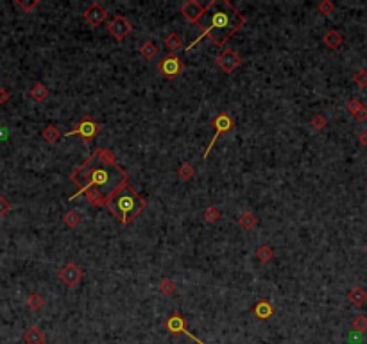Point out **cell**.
<instances>
[{"mask_svg": "<svg viewBox=\"0 0 367 344\" xmlns=\"http://www.w3.org/2000/svg\"><path fill=\"white\" fill-rule=\"evenodd\" d=\"M70 181L79 187L77 192L69 199V201H73L90 188H97L108 199L129 179H127V172L116 165L115 158L110 151L97 149L81 167L72 172Z\"/></svg>", "mask_w": 367, "mask_h": 344, "instance_id": "obj_1", "label": "cell"}, {"mask_svg": "<svg viewBox=\"0 0 367 344\" xmlns=\"http://www.w3.org/2000/svg\"><path fill=\"white\" fill-rule=\"evenodd\" d=\"M246 25V16L236 9L235 5L228 0H211L206 5L205 15L197 22V27L201 29L199 36L190 43L186 50H192L194 45L199 43L203 36H208L217 47H224L226 42L229 40L235 32H238Z\"/></svg>", "mask_w": 367, "mask_h": 344, "instance_id": "obj_2", "label": "cell"}, {"mask_svg": "<svg viewBox=\"0 0 367 344\" xmlns=\"http://www.w3.org/2000/svg\"><path fill=\"white\" fill-rule=\"evenodd\" d=\"M104 206L113 214V217L127 226L145 210L147 201L129 185V181H126L111 197L106 199Z\"/></svg>", "mask_w": 367, "mask_h": 344, "instance_id": "obj_3", "label": "cell"}, {"mask_svg": "<svg viewBox=\"0 0 367 344\" xmlns=\"http://www.w3.org/2000/svg\"><path fill=\"white\" fill-rule=\"evenodd\" d=\"M165 330H167L168 334H172V335H188L190 339L194 341V343L197 344H206L205 341H201L199 337H195L194 334H190V330H188V324H186V319L181 316L179 312H174L170 318L165 321Z\"/></svg>", "mask_w": 367, "mask_h": 344, "instance_id": "obj_4", "label": "cell"}, {"mask_svg": "<svg viewBox=\"0 0 367 344\" xmlns=\"http://www.w3.org/2000/svg\"><path fill=\"white\" fill-rule=\"evenodd\" d=\"M211 124H213V127H215V135H213V138H211V142H210V146H208V149H206L205 154H203V158H205V160L210 156V151L213 149L215 142L219 140V136L233 129V125H235V120L231 119V115H228L226 111H220V113L217 115L215 119H213V122H211Z\"/></svg>", "mask_w": 367, "mask_h": 344, "instance_id": "obj_5", "label": "cell"}, {"mask_svg": "<svg viewBox=\"0 0 367 344\" xmlns=\"http://www.w3.org/2000/svg\"><path fill=\"white\" fill-rule=\"evenodd\" d=\"M100 133V125L95 122L92 117H84L81 122H79L73 129H70L69 133H65V136H73V135H77L81 136L84 142H92L95 138V136L99 135Z\"/></svg>", "mask_w": 367, "mask_h": 344, "instance_id": "obj_6", "label": "cell"}, {"mask_svg": "<svg viewBox=\"0 0 367 344\" xmlns=\"http://www.w3.org/2000/svg\"><path fill=\"white\" fill-rule=\"evenodd\" d=\"M184 68V63L181 61V57L176 56V54H168L158 63V70L161 74L165 79H174L178 77L179 74L183 72Z\"/></svg>", "mask_w": 367, "mask_h": 344, "instance_id": "obj_7", "label": "cell"}, {"mask_svg": "<svg viewBox=\"0 0 367 344\" xmlns=\"http://www.w3.org/2000/svg\"><path fill=\"white\" fill-rule=\"evenodd\" d=\"M106 29H108V32H110V34L115 38V40L122 42V40H124L127 34H131L133 25H131V22L127 20L126 16L118 15V16H115V18H113L111 22H108Z\"/></svg>", "mask_w": 367, "mask_h": 344, "instance_id": "obj_8", "label": "cell"}, {"mask_svg": "<svg viewBox=\"0 0 367 344\" xmlns=\"http://www.w3.org/2000/svg\"><path fill=\"white\" fill-rule=\"evenodd\" d=\"M240 63H242V57L238 56V52L233 50V49H226V50H222V52L217 56V65H219L226 74H233L236 68L240 67Z\"/></svg>", "mask_w": 367, "mask_h": 344, "instance_id": "obj_9", "label": "cell"}, {"mask_svg": "<svg viewBox=\"0 0 367 344\" xmlns=\"http://www.w3.org/2000/svg\"><path fill=\"white\" fill-rule=\"evenodd\" d=\"M205 9H206V5L199 4L197 0H188V2H184V4L181 5V15H183L190 24H195V25H197V22L201 20V16L205 15Z\"/></svg>", "mask_w": 367, "mask_h": 344, "instance_id": "obj_10", "label": "cell"}, {"mask_svg": "<svg viewBox=\"0 0 367 344\" xmlns=\"http://www.w3.org/2000/svg\"><path fill=\"white\" fill-rule=\"evenodd\" d=\"M106 18H108V11L99 2H93L88 9L84 11V20L88 22L90 27H99Z\"/></svg>", "mask_w": 367, "mask_h": 344, "instance_id": "obj_11", "label": "cell"}, {"mask_svg": "<svg viewBox=\"0 0 367 344\" xmlns=\"http://www.w3.org/2000/svg\"><path fill=\"white\" fill-rule=\"evenodd\" d=\"M81 278H83V271H81L73 262L67 264V266L59 271V280L69 287H75L79 282H81Z\"/></svg>", "mask_w": 367, "mask_h": 344, "instance_id": "obj_12", "label": "cell"}, {"mask_svg": "<svg viewBox=\"0 0 367 344\" xmlns=\"http://www.w3.org/2000/svg\"><path fill=\"white\" fill-rule=\"evenodd\" d=\"M252 314H254L258 319L265 321V319H269L274 314L273 303H269L267 299H260V301L254 305V308H252Z\"/></svg>", "mask_w": 367, "mask_h": 344, "instance_id": "obj_13", "label": "cell"}, {"mask_svg": "<svg viewBox=\"0 0 367 344\" xmlns=\"http://www.w3.org/2000/svg\"><path fill=\"white\" fill-rule=\"evenodd\" d=\"M23 341L27 344H42L45 343V334H43V330L40 326H31L23 334Z\"/></svg>", "mask_w": 367, "mask_h": 344, "instance_id": "obj_14", "label": "cell"}, {"mask_svg": "<svg viewBox=\"0 0 367 344\" xmlns=\"http://www.w3.org/2000/svg\"><path fill=\"white\" fill-rule=\"evenodd\" d=\"M347 299H349L351 305H355V307H362L367 301V292L364 291L362 287H353L351 291L347 292Z\"/></svg>", "mask_w": 367, "mask_h": 344, "instance_id": "obj_15", "label": "cell"}, {"mask_svg": "<svg viewBox=\"0 0 367 344\" xmlns=\"http://www.w3.org/2000/svg\"><path fill=\"white\" fill-rule=\"evenodd\" d=\"M84 199H86L92 206H104L106 204V196L102 192H99L97 188L86 190V192H84Z\"/></svg>", "mask_w": 367, "mask_h": 344, "instance_id": "obj_16", "label": "cell"}, {"mask_svg": "<svg viewBox=\"0 0 367 344\" xmlns=\"http://www.w3.org/2000/svg\"><path fill=\"white\" fill-rule=\"evenodd\" d=\"M322 42H324V45L328 49H339L342 45V42H344V38H342V34L339 31H330L326 32L324 38H322Z\"/></svg>", "mask_w": 367, "mask_h": 344, "instance_id": "obj_17", "label": "cell"}, {"mask_svg": "<svg viewBox=\"0 0 367 344\" xmlns=\"http://www.w3.org/2000/svg\"><path fill=\"white\" fill-rule=\"evenodd\" d=\"M29 95H31V99L34 100V102H43V100H45V99L48 97V88L45 86V84L36 83V84H34V86L31 88Z\"/></svg>", "mask_w": 367, "mask_h": 344, "instance_id": "obj_18", "label": "cell"}, {"mask_svg": "<svg viewBox=\"0 0 367 344\" xmlns=\"http://www.w3.org/2000/svg\"><path fill=\"white\" fill-rule=\"evenodd\" d=\"M163 43H165V47H167L170 52H176V50H179V49L183 47V40H181V36L176 34V32H170L168 36H165Z\"/></svg>", "mask_w": 367, "mask_h": 344, "instance_id": "obj_19", "label": "cell"}, {"mask_svg": "<svg viewBox=\"0 0 367 344\" xmlns=\"http://www.w3.org/2000/svg\"><path fill=\"white\" fill-rule=\"evenodd\" d=\"M140 54H142V57H145V59H154V57L160 54V49H158V45L154 42H145L140 47Z\"/></svg>", "mask_w": 367, "mask_h": 344, "instance_id": "obj_20", "label": "cell"}, {"mask_svg": "<svg viewBox=\"0 0 367 344\" xmlns=\"http://www.w3.org/2000/svg\"><path fill=\"white\" fill-rule=\"evenodd\" d=\"M238 224H240L244 229H252L258 224L256 215L252 214V212H244V214L238 217Z\"/></svg>", "mask_w": 367, "mask_h": 344, "instance_id": "obj_21", "label": "cell"}, {"mask_svg": "<svg viewBox=\"0 0 367 344\" xmlns=\"http://www.w3.org/2000/svg\"><path fill=\"white\" fill-rule=\"evenodd\" d=\"M42 136H43V140L48 142V144H56L61 135H59V129L56 127V125H47V127L43 129Z\"/></svg>", "mask_w": 367, "mask_h": 344, "instance_id": "obj_22", "label": "cell"}, {"mask_svg": "<svg viewBox=\"0 0 367 344\" xmlns=\"http://www.w3.org/2000/svg\"><path fill=\"white\" fill-rule=\"evenodd\" d=\"M158 291L161 292V294H165V296H172L174 292H176V282H174V280H170V278H165V280H161V282H160V285H158Z\"/></svg>", "mask_w": 367, "mask_h": 344, "instance_id": "obj_23", "label": "cell"}, {"mask_svg": "<svg viewBox=\"0 0 367 344\" xmlns=\"http://www.w3.org/2000/svg\"><path fill=\"white\" fill-rule=\"evenodd\" d=\"M273 249H271V246H267V244H263V246H260L258 247V251H256V258L262 264H267V262H271V258H273Z\"/></svg>", "mask_w": 367, "mask_h": 344, "instance_id": "obj_24", "label": "cell"}, {"mask_svg": "<svg viewBox=\"0 0 367 344\" xmlns=\"http://www.w3.org/2000/svg\"><path fill=\"white\" fill-rule=\"evenodd\" d=\"M351 326H353V330H355V332H358V334H364V332H367V316H364V314H358L357 318L353 319Z\"/></svg>", "mask_w": 367, "mask_h": 344, "instance_id": "obj_25", "label": "cell"}, {"mask_svg": "<svg viewBox=\"0 0 367 344\" xmlns=\"http://www.w3.org/2000/svg\"><path fill=\"white\" fill-rule=\"evenodd\" d=\"M43 303L45 301H43V297L40 296L38 292H34V294H31V296L27 297V307L31 308V310H34V312L43 307Z\"/></svg>", "mask_w": 367, "mask_h": 344, "instance_id": "obj_26", "label": "cell"}, {"mask_svg": "<svg viewBox=\"0 0 367 344\" xmlns=\"http://www.w3.org/2000/svg\"><path fill=\"white\" fill-rule=\"evenodd\" d=\"M65 224L70 226V228H75V226H79V222H81V215H79V212H75V210H70V212H67L63 217Z\"/></svg>", "mask_w": 367, "mask_h": 344, "instance_id": "obj_27", "label": "cell"}, {"mask_svg": "<svg viewBox=\"0 0 367 344\" xmlns=\"http://www.w3.org/2000/svg\"><path fill=\"white\" fill-rule=\"evenodd\" d=\"M203 217H205L206 222L213 224V222H217V221L220 219V210L215 208V206H210V208H206L205 212H203Z\"/></svg>", "mask_w": 367, "mask_h": 344, "instance_id": "obj_28", "label": "cell"}, {"mask_svg": "<svg viewBox=\"0 0 367 344\" xmlns=\"http://www.w3.org/2000/svg\"><path fill=\"white\" fill-rule=\"evenodd\" d=\"M195 174V169L192 163H183L181 167H179V177L181 179H184V181H188V179H192Z\"/></svg>", "mask_w": 367, "mask_h": 344, "instance_id": "obj_29", "label": "cell"}, {"mask_svg": "<svg viewBox=\"0 0 367 344\" xmlns=\"http://www.w3.org/2000/svg\"><path fill=\"white\" fill-rule=\"evenodd\" d=\"M310 125H312L314 131H322L328 125V120H326L324 115H315L314 119H312V122H310Z\"/></svg>", "mask_w": 367, "mask_h": 344, "instance_id": "obj_30", "label": "cell"}, {"mask_svg": "<svg viewBox=\"0 0 367 344\" xmlns=\"http://www.w3.org/2000/svg\"><path fill=\"white\" fill-rule=\"evenodd\" d=\"M353 81H355L360 88H367V70H358V72L353 75Z\"/></svg>", "mask_w": 367, "mask_h": 344, "instance_id": "obj_31", "label": "cell"}, {"mask_svg": "<svg viewBox=\"0 0 367 344\" xmlns=\"http://www.w3.org/2000/svg\"><path fill=\"white\" fill-rule=\"evenodd\" d=\"M319 11L322 13V15H326V16H330L333 11H335V4L331 2V0H322L319 4Z\"/></svg>", "mask_w": 367, "mask_h": 344, "instance_id": "obj_32", "label": "cell"}, {"mask_svg": "<svg viewBox=\"0 0 367 344\" xmlns=\"http://www.w3.org/2000/svg\"><path fill=\"white\" fill-rule=\"evenodd\" d=\"M40 4L38 0H31V2H23V0H16V5L20 7V9H23V11H27V13H31L36 5Z\"/></svg>", "mask_w": 367, "mask_h": 344, "instance_id": "obj_33", "label": "cell"}, {"mask_svg": "<svg viewBox=\"0 0 367 344\" xmlns=\"http://www.w3.org/2000/svg\"><path fill=\"white\" fill-rule=\"evenodd\" d=\"M362 106H364V104H362V102H360L358 99H351V100H347L346 108H347V111H349V113L355 115L358 110H360V108H362Z\"/></svg>", "mask_w": 367, "mask_h": 344, "instance_id": "obj_34", "label": "cell"}, {"mask_svg": "<svg viewBox=\"0 0 367 344\" xmlns=\"http://www.w3.org/2000/svg\"><path fill=\"white\" fill-rule=\"evenodd\" d=\"M9 210H11V203L4 196H0V217H4L5 214H9Z\"/></svg>", "mask_w": 367, "mask_h": 344, "instance_id": "obj_35", "label": "cell"}, {"mask_svg": "<svg viewBox=\"0 0 367 344\" xmlns=\"http://www.w3.org/2000/svg\"><path fill=\"white\" fill-rule=\"evenodd\" d=\"M355 119H357L358 122H366L367 120V106H362V108L355 113Z\"/></svg>", "mask_w": 367, "mask_h": 344, "instance_id": "obj_36", "label": "cell"}, {"mask_svg": "<svg viewBox=\"0 0 367 344\" xmlns=\"http://www.w3.org/2000/svg\"><path fill=\"white\" fill-rule=\"evenodd\" d=\"M11 99V94L5 88H0V104H5Z\"/></svg>", "mask_w": 367, "mask_h": 344, "instance_id": "obj_37", "label": "cell"}, {"mask_svg": "<svg viewBox=\"0 0 367 344\" xmlns=\"http://www.w3.org/2000/svg\"><path fill=\"white\" fill-rule=\"evenodd\" d=\"M358 142L362 144V146L367 147V131H364V133H360V136H358Z\"/></svg>", "mask_w": 367, "mask_h": 344, "instance_id": "obj_38", "label": "cell"}, {"mask_svg": "<svg viewBox=\"0 0 367 344\" xmlns=\"http://www.w3.org/2000/svg\"><path fill=\"white\" fill-rule=\"evenodd\" d=\"M366 253H367V244H366Z\"/></svg>", "mask_w": 367, "mask_h": 344, "instance_id": "obj_39", "label": "cell"}, {"mask_svg": "<svg viewBox=\"0 0 367 344\" xmlns=\"http://www.w3.org/2000/svg\"><path fill=\"white\" fill-rule=\"evenodd\" d=\"M42 344H47V343H42Z\"/></svg>", "mask_w": 367, "mask_h": 344, "instance_id": "obj_40", "label": "cell"}]
</instances>
